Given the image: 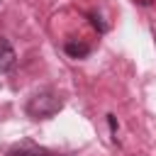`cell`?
I'll use <instances>...</instances> for the list:
<instances>
[{
  "mask_svg": "<svg viewBox=\"0 0 156 156\" xmlns=\"http://www.w3.org/2000/svg\"><path fill=\"white\" fill-rule=\"evenodd\" d=\"M7 156H56V154L39 146V144H34V141H20V144L10 146Z\"/></svg>",
  "mask_w": 156,
  "mask_h": 156,
  "instance_id": "obj_2",
  "label": "cell"
},
{
  "mask_svg": "<svg viewBox=\"0 0 156 156\" xmlns=\"http://www.w3.org/2000/svg\"><path fill=\"white\" fill-rule=\"evenodd\" d=\"M88 17H90V24H93L95 29H100V32H105V29H107V24H105V22L100 20V15H95V12H90Z\"/></svg>",
  "mask_w": 156,
  "mask_h": 156,
  "instance_id": "obj_5",
  "label": "cell"
},
{
  "mask_svg": "<svg viewBox=\"0 0 156 156\" xmlns=\"http://www.w3.org/2000/svg\"><path fill=\"white\" fill-rule=\"evenodd\" d=\"M63 51L71 58H85L90 54V44H85V41H66L63 44Z\"/></svg>",
  "mask_w": 156,
  "mask_h": 156,
  "instance_id": "obj_4",
  "label": "cell"
},
{
  "mask_svg": "<svg viewBox=\"0 0 156 156\" xmlns=\"http://www.w3.org/2000/svg\"><path fill=\"white\" fill-rule=\"evenodd\" d=\"M61 107H63V98H61L56 90L44 88V90H37V93L27 100L24 112H27V117H32V119H49V117L58 115Z\"/></svg>",
  "mask_w": 156,
  "mask_h": 156,
  "instance_id": "obj_1",
  "label": "cell"
},
{
  "mask_svg": "<svg viewBox=\"0 0 156 156\" xmlns=\"http://www.w3.org/2000/svg\"><path fill=\"white\" fill-rule=\"evenodd\" d=\"M15 63H17V54H15L12 44H10L5 37H0V73L12 71Z\"/></svg>",
  "mask_w": 156,
  "mask_h": 156,
  "instance_id": "obj_3",
  "label": "cell"
}]
</instances>
